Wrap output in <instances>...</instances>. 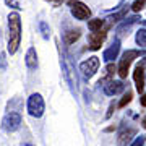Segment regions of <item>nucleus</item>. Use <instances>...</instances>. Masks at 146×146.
<instances>
[{
  "label": "nucleus",
  "mask_w": 146,
  "mask_h": 146,
  "mask_svg": "<svg viewBox=\"0 0 146 146\" xmlns=\"http://www.w3.org/2000/svg\"><path fill=\"white\" fill-rule=\"evenodd\" d=\"M115 107H117V104H115V102H110L109 110H107V114H106V117H107V119H110V117H112V114L115 112Z\"/></svg>",
  "instance_id": "b1692460"
},
{
  "label": "nucleus",
  "mask_w": 146,
  "mask_h": 146,
  "mask_svg": "<svg viewBox=\"0 0 146 146\" xmlns=\"http://www.w3.org/2000/svg\"><path fill=\"white\" fill-rule=\"evenodd\" d=\"M25 62H26V67L28 68H36L37 67V52L34 47H29L26 52V57H25Z\"/></svg>",
  "instance_id": "dca6fc26"
},
{
  "label": "nucleus",
  "mask_w": 146,
  "mask_h": 146,
  "mask_svg": "<svg viewBox=\"0 0 146 146\" xmlns=\"http://www.w3.org/2000/svg\"><path fill=\"white\" fill-rule=\"evenodd\" d=\"M133 80H135V86H136V91L138 93H143L145 91V86H146V81H145V67L136 63L135 70H133Z\"/></svg>",
  "instance_id": "9b49d317"
},
{
  "label": "nucleus",
  "mask_w": 146,
  "mask_h": 146,
  "mask_svg": "<svg viewBox=\"0 0 146 146\" xmlns=\"http://www.w3.org/2000/svg\"><path fill=\"white\" fill-rule=\"evenodd\" d=\"M131 98H133V94H131V91H127L123 96H122V99H120L119 102V107H125L127 104H130L131 102Z\"/></svg>",
  "instance_id": "aec40b11"
},
{
  "label": "nucleus",
  "mask_w": 146,
  "mask_h": 146,
  "mask_svg": "<svg viewBox=\"0 0 146 146\" xmlns=\"http://www.w3.org/2000/svg\"><path fill=\"white\" fill-rule=\"evenodd\" d=\"M127 15H128V5L123 7V8H120L119 11H115V13H112V15L107 16V21H109L110 25H114V23H120L122 20H125Z\"/></svg>",
  "instance_id": "2eb2a0df"
},
{
  "label": "nucleus",
  "mask_w": 146,
  "mask_h": 146,
  "mask_svg": "<svg viewBox=\"0 0 146 146\" xmlns=\"http://www.w3.org/2000/svg\"><path fill=\"white\" fill-rule=\"evenodd\" d=\"M21 125V115L18 112H10V114H7L2 120V127H3V130L7 131H15L18 130Z\"/></svg>",
  "instance_id": "0eeeda50"
},
{
  "label": "nucleus",
  "mask_w": 146,
  "mask_h": 146,
  "mask_svg": "<svg viewBox=\"0 0 146 146\" xmlns=\"http://www.w3.org/2000/svg\"><path fill=\"white\" fill-rule=\"evenodd\" d=\"M140 20H141V16H138V15H133V16H130V18L122 20L120 21V25L117 26V36L119 37L128 36V33H130V29L133 28V25H136Z\"/></svg>",
  "instance_id": "6e6552de"
},
{
  "label": "nucleus",
  "mask_w": 146,
  "mask_h": 146,
  "mask_svg": "<svg viewBox=\"0 0 146 146\" xmlns=\"http://www.w3.org/2000/svg\"><path fill=\"white\" fill-rule=\"evenodd\" d=\"M88 28H89V31H101V29H104L107 26H106V20L93 18V20L88 21Z\"/></svg>",
  "instance_id": "f3484780"
},
{
  "label": "nucleus",
  "mask_w": 146,
  "mask_h": 146,
  "mask_svg": "<svg viewBox=\"0 0 146 146\" xmlns=\"http://www.w3.org/2000/svg\"><path fill=\"white\" fill-rule=\"evenodd\" d=\"M70 11H72V15L80 21L89 20V16H91V8H89L86 3L78 2V0H73L72 3H70Z\"/></svg>",
  "instance_id": "39448f33"
},
{
  "label": "nucleus",
  "mask_w": 146,
  "mask_h": 146,
  "mask_svg": "<svg viewBox=\"0 0 146 146\" xmlns=\"http://www.w3.org/2000/svg\"><path fill=\"white\" fill-rule=\"evenodd\" d=\"M133 135H135V128H125V130H122L119 133V136H117V145L119 146H127L131 141Z\"/></svg>",
  "instance_id": "ddd939ff"
},
{
  "label": "nucleus",
  "mask_w": 146,
  "mask_h": 146,
  "mask_svg": "<svg viewBox=\"0 0 146 146\" xmlns=\"http://www.w3.org/2000/svg\"><path fill=\"white\" fill-rule=\"evenodd\" d=\"M26 146H29V145H26Z\"/></svg>",
  "instance_id": "7c9ffc66"
},
{
  "label": "nucleus",
  "mask_w": 146,
  "mask_h": 146,
  "mask_svg": "<svg viewBox=\"0 0 146 146\" xmlns=\"http://www.w3.org/2000/svg\"><path fill=\"white\" fill-rule=\"evenodd\" d=\"M107 28L101 29V31H91L88 34V46H89L91 50H99L101 49L102 42H104L106 37H107Z\"/></svg>",
  "instance_id": "423d86ee"
},
{
  "label": "nucleus",
  "mask_w": 146,
  "mask_h": 146,
  "mask_svg": "<svg viewBox=\"0 0 146 146\" xmlns=\"http://www.w3.org/2000/svg\"><path fill=\"white\" fill-rule=\"evenodd\" d=\"M5 3H7L8 7H13V8H16V10H20V8H21L18 0H5Z\"/></svg>",
  "instance_id": "5701e85b"
},
{
  "label": "nucleus",
  "mask_w": 146,
  "mask_h": 146,
  "mask_svg": "<svg viewBox=\"0 0 146 146\" xmlns=\"http://www.w3.org/2000/svg\"><path fill=\"white\" fill-rule=\"evenodd\" d=\"M145 5H146V0H135V2L131 3V10L138 13L140 10H143V8H145Z\"/></svg>",
  "instance_id": "412c9836"
},
{
  "label": "nucleus",
  "mask_w": 146,
  "mask_h": 146,
  "mask_svg": "<svg viewBox=\"0 0 146 146\" xmlns=\"http://www.w3.org/2000/svg\"><path fill=\"white\" fill-rule=\"evenodd\" d=\"M115 73H117V67H115L112 62L107 63V65L104 67V70H102V75H101V78H99V81H98V84H102V86H104L107 81L114 80V75H115Z\"/></svg>",
  "instance_id": "f8f14e48"
},
{
  "label": "nucleus",
  "mask_w": 146,
  "mask_h": 146,
  "mask_svg": "<svg viewBox=\"0 0 146 146\" xmlns=\"http://www.w3.org/2000/svg\"><path fill=\"white\" fill-rule=\"evenodd\" d=\"M125 91V83L122 80H110L104 84V93L107 96H117Z\"/></svg>",
  "instance_id": "9d476101"
},
{
  "label": "nucleus",
  "mask_w": 146,
  "mask_h": 146,
  "mask_svg": "<svg viewBox=\"0 0 146 146\" xmlns=\"http://www.w3.org/2000/svg\"><path fill=\"white\" fill-rule=\"evenodd\" d=\"M0 68H5V54L0 55Z\"/></svg>",
  "instance_id": "393cba45"
},
{
  "label": "nucleus",
  "mask_w": 146,
  "mask_h": 146,
  "mask_svg": "<svg viewBox=\"0 0 146 146\" xmlns=\"http://www.w3.org/2000/svg\"><path fill=\"white\" fill-rule=\"evenodd\" d=\"M141 55H145L143 50H136V49H128L125 52L122 54L120 57V62H119V67H117V73L122 80L127 78V75L130 72V65L135 62L136 58H140Z\"/></svg>",
  "instance_id": "f03ea898"
},
{
  "label": "nucleus",
  "mask_w": 146,
  "mask_h": 146,
  "mask_svg": "<svg viewBox=\"0 0 146 146\" xmlns=\"http://www.w3.org/2000/svg\"><path fill=\"white\" fill-rule=\"evenodd\" d=\"M44 109H46L44 98H42L39 93H34L28 98V112H29V115L39 119V117H42V114H44Z\"/></svg>",
  "instance_id": "7ed1b4c3"
},
{
  "label": "nucleus",
  "mask_w": 146,
  "mask_h": 146,
  "mask_svg": "<svg viewBox=\"0 0 146 146\" xmlns=\"http://www.w3.org/2000/svg\"><path fill=\"white\" fill-rule=\"evenodd\" d=\"M140 102H141V106H143V107H146V94H143V96L140 98Z\"/></svg>",
  "instance_id": "a878e982"
},
{
  "label": "nucleus",
  "mask_w": 146,
  "mask_h": 146,
  "mask_svg": "<svg viewBox=\"0 0 146 146\" xmlns=\"http://www.w3.org/2000/svg\"><path fill=\"white\" fill-rule=\"evenodd\" d=\"M21 44V16L20 13H10L8 15V54H16Z\"/></svg>",
  "instance_id": "f257e3e1"
},
{
  "label": "nucleus",
  "mask_w": 146,
  "mask_h": 146,
  "mask_svg": "<svg viewBox=\"0 0 146 146\" xmlns=\"http://www.w3.org/2000/svg\"><path fill=\"white\" fill-rule=\"evenodd\" d=\"M120 37H117L112 44H110L107 49H106L104 52H102V60H104L106 63H110V62H114L115 58L119 57V54H120Z\"/></svg>",
  "instance_id": "1a4fd4ad"
},
{
  "label": "nucleus",
  "mask_w": 146,
  "mask_h": 146,
  "mask_svg": "<svg viewBox=\"0 0 146 146\" xmlns=\"http://www.w3.org/2000/svg\"><path fill=\"white\" fill-rule=\"evenodd\" d=\"M99 65H101L99 57L93 55V57L86 58L84 62L80 63V72H81V75H83L86 80H89V78H93L94 75L98 73V70H99Z\"/></svg>",
  "instance_id": "20e7f679"
},
{
  "label": "nucleus",
  "mask_w": 146,
  "mask_h": 146,
  "mask_svg": "<svg viewBox=\"0 0 146 146\" xmlns=\"http://www.w3.org/2000/svg\"><path fill=\"white\" fill-rule=\"evenodd\" d=\"M67 2H68V3H72V2H73V0H67Z\"/></svg>",
  "instance_id": "c756f323"
},
{
  "label": "nucleus",
  "mask_w": 146,
  "mask_h": 146,
  "mask_svg": "<svg viewBox=\"0 0 146 146\" xmlns=\"http://www.w3.org/2000/svg\"><path fill=\"white\" fill-rule=\"evenodd\" d=\"M49 2H54V3L57 5V3H60V2H62V0H49Z\"/></svg>",
  "instance_id": "cd10ccee"
},
{
  "label": "nucleus",
  "mask_w": 146,
  "mask_h": 146,
  "mask_svg": "<svg viewBox=\"0 0 146 146\" xmlns=\"http://www.w3.org/2000/svg\"><path fill=\"white\" fill-rule=\"evenodd\" d=\"M135 41L140 47H146V28H141L138 29L135 34Z\"/></svg>",
  "instance_id": "a211bd4d"
},
{
  "label": "nucleus",
  "mask_w": 146,
  "mask_h": 146,
  "mask_svg": "<svg viewBox=\"0 0 146 146\" xmlns=\"http://www.w3.org/2000/svg\"><path fill=\"white\" fill-rule=\"evenodd\" d=\"M80 36H81V29H68V31L63 33V42L67 44V46H70V44H75V42L80 39Z\"/></svg>",
  "instance_id": "4468645a"
},
{
  "label": "nucleus",
  "mask_w": 146,
  "mask_h": 146,
  "mask_svg": "<svg viewBox=\"0 0 146 146\" xmlns=\"http://www.w3.org/2000/svg\"><path fill=\"white\" fill-rule=\"evenodd\" d=\"M140 65H143V67L146 68V54H145V57H143V58L140 60Z\"/></svg>",
  "instance_id": "bb28decb"
},
{
  "label": "nucleus",
  "mask_w": 146,
  "mask_h": 146,
  "mask_svg": "<svg viewBox=\"0 0 146 146\" xmlns=\"http://www.w3.org/2000/svg\"><path fill=\"white\" fill-rule=\"evenodd\" d=\"M39 29H41V34L44 39H49L50 37V28H49V25H47L46 21H41L39 23Z\"/></svg>",
  "instance_id": "6ab92c4d"
},
{
  "label": "nucleus",
  "mask_w": 146,
  "mask_h": 146,
  "mask_svg": "<svg viewBox=\"0 0 146 146\" xmlns=\"http://www.w3.org/2000/svg\"><path fill=\"white\" fill-rule=\"evenodd\" d=\"M145 141H146L145 136H138V138H136L131 145H128V146H143V145H145Z\"/></svg>",
  "instance_id": "4be33fe9"
},
{
  "label": "nucleus",
  "mask_w": 146,
  "mask_h": 146,
  "mask_svg": "<svg viewBox=\"0 0 146 146\" xmlns=\"http://www.w3.org/2000/svg\"><path fill=\"white\" fill-rule=\"evenodd\" d=\"M143 127H145V128H146V117H145V119H143Z\"/></svg>",
  "instance_id": "c85d7f7f"
}]
</instances>
